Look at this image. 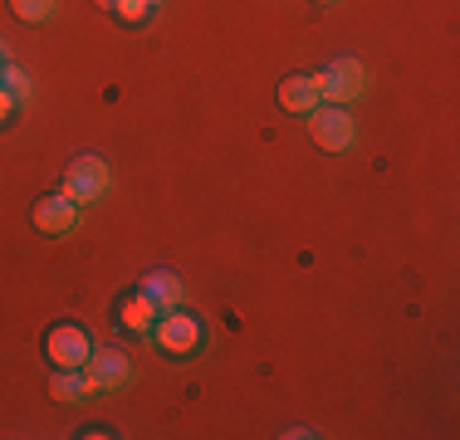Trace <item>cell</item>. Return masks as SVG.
<instances>
[{
    "instance_id": "6da1fadb",
    "label": "cell",
    "mask_w": 460,
    "mask_h": 440,
    "mask_svg": "<svg viewBox=\"0 0 460 440\" xmlns=\"http://www.w3.org/2000/svg\"><path fill=\"white\" fill-rule=\"evenodd\" d=\"M108 186H113V172H108L103 157H79L69 167V176H64V196H69L79 211H84V206H93V201H103Z\"/></svg>"
},
{
    "instance_id": "7a4b0ae2",
    "label": "cell",
    "mask_w": 460,
    "mask_h": 440,
    "mask_svg": "<svg viewBox=\"0 0 460 440\" xmlns=\"http://www.w3.org/2000/svg\"><path fill=\"white\" fill-rule=\"evenodd\" d=\"M319 88H323V103L353 108L358 98L367 93V69H363L358 59H333V64L319 74Z\"/></svg>"
},
{
    "instance_id": "3957f363",
    "label": "cell",
    "mask_w": 460,
    "mask_h": 440,
    "mask_svg": "<svg viewBox=\"0 0 460 440\" xmlns=\"http://www.w3.org/2000/svg\"><path fill=\"white\" fill-rule=\"evenodd\" d=\"M309 128H314V142L328 152H348L358 142V123H353V108H338V103H319L309 113Z\"/></svg>"
},
{
    "instance_id": "277c9868",
    "label": "cell",
    "mask_w": 460,
    "mask_h": 440,
    "mask_svg": "<svg viewBox=\"0 0 460 440\" xmlns=\"http://www.w3.org/2000/svg\"><path fill=\"white\" fill-rule=\"evenodd\" d=\"M152 338H157L162 352H172V357H186V352L201 348L206 328L196 313H177V308H167V313L157 318V328H152Z\"/></svg>"
},
{
    "instance_id": "5b68a950",
    "label": "cell",
    "mask_w": 460,
    "mask_h": 440,
    "mask_svg": "<svg viewBox=\"0 0 460 440\" xmlns=\"http://www.w3.org/2000/svg\"><path fill=\"white\" fill-rule=\"evenodd\" d=\"M84 372H89L93 392H123L128 382H133V362H128V352H118V348H108V352L93 348V357L84 362Z\"/></svg>"
},
{
    "instance_id": "8992f818",
    "label": "cell",
    "mask_w": 460,
    "mask_h": 440,
    "mask_svg": "<svg viewBox=\"0 0 460 440\" xmlns=\"http://www.w3.org/2000/svg\"><path fill=\"white\" fill-rule=\"evenodd\" d=\"M45 352L54 357V367H84V362L93 357V338L84 333L79 323H59V328L49 333Z\"/></svg>"
},
{
    "instance_id": "52a82bcc",
    "label": "cell",
    "mask_w": 460,
    "mask_h": 440,
    "mask_svg": "<svg viewBox=\"0 0 460 440\" xmlns=\"http://www.w3.org/2000/svg\"><path fill=\"white\" fill-rule=\"evenodd\" d=\"M35 225H40V235H69V230L79 225V206H74L64 191L59 196H40Z\"/></svg>"
},
{
    "instance_id": "ba28073f",
    "label": "cell",
    "mask_w": 460,
    "mask_h": 440,
    "mask_svg": "<svg viewBox=\"0 0 460 440\" xmlns=\"http://www.w3.org/2000/svg\"><path fill=\"white\" fill-rule=\"evenodd\" d=\"M279 103L289 108V113H304V118H309L314 108L323 103L319 74H294V79H284V88H279Z\"/></svg>"
},
{
    "instance_id": "9c48e42d",
    "label": "cell",
    "mask_w": 460,
    "mask_h": 440,
    "mask_svg": "<svg viewBox=\"0 0 460 440\" xmlns=\"http://www.w3.org/2000/svg\"><path fill=\"white\" fill-rule=\"evenodd\" d=\"M157 313H162V308L152 304L142 289L133 294V299H123V304H118V323H123L128 333H152V328H157Z\"/></svg>"
},
{
    "instance_id": "30bf717a",
    "label": "cell",
    "mask_w": 460,
    "mask_h": 440,
    "mask_svg": "<svg viewBox=\"0 0 460 440\" xmlns=\"http://www.w3.org/2000/svg\"><path fill=\"white\" fill-rule=\"evenodd\" d=\"M49 392H54V401L74 406V401H89V396H93V382H89V372H84V367H59V372H54V382H49Z\"/></svg>"
},
{
    "instance_id": "8fae6325",
    "label": "cell",
    "mask_w": 460,
    "mask_h": 440,
    "mask_svg": "<svg viewBox=\"0 0 460 440\" xmlns=\"http://www.w3.org/2000/svg\"><path fill=\"white\" fill-rule=\"evenodd\" d=\"M142 294H147L152 304L167 313V308H181V299H186V289H181V279L177 274H167V269H157V274H147L142 279Z\"/></svg>"
},
{
    "instance_id": "7c38bea8",
    "label": "cell",
    "mask_w": 460,
    "mask_h": 440,
    "mask_svg": "<svg viewBox=\"0 0 460 440\" xmlns=\"http://www.w3.org/2000/svg\"><path fill=\"white\" fill-rule=\"evenodd\" d=\"M0 88H5L15 103H30V74L20 69V64H5V69H0Z\"/></svg>"
},
{
    "instance_id": "4fadbf2b",
    "label": "cell",
    "mask_w": 460,
    "mask_h": 440,
    "mask_svg": "<svg viewBox=\"0 0 460 440\" xmlns=\"http://www.w3.org/2000/svg\"><path fill=\"white\" fill-rule=\"evenodd\" d=\"M152 10H157L152 0H118V5H113V15L123 20V25H142V20L152 15Z\"/></svg>"
},
{
    "instance_id": "5bb4252c",
    "label": "cell",
    "mask_w": 460,
    "mask_h": 440,
    "mask_svg": "<svg viewBox=\"0 0 460 440\" xmlns=\"http://www.w3.org/2000/svg\"><path fill=\"white\" fill-rule=\"evenodd\" d=\"M10 5H15V15L30 20V25H40V20L54 15V0H10Z\"/></svg>"
},
{
    "instance_id": "9a60e30c",
    "label": "cell",
    "mask_w": 460,
    "mask_h": 440,
    "mask_svg": "<svg viewBox=\"0 0 460 440\" xmlns=\"http://www.w3.org/2000/svg\"><path fill=\"white\" fill-rule=\"evenodd\" d=\"M15 108H20V103H15V98H10V93H5V88H0V123H5V118L15 113Z\"/></svg>"
},
{
    "instance_id": "2e32d148",
    "label": "cell",
    "mask_w": 460,
    "mask_h": 440,
    "mask_svg": "<svg viewBox=\"0 0 460 440\" xmlns=\"http://www.w3.org/2000/svg\"><path fill=\"white\" fill-rule=\"evenodd\" d=\"M5 64H10V49H5V40H0V69H5Z\"/></svg>"
},
{
    "instance_id": "e0dca14e",
    "label": "cell",
    "mask_w": 460,
    "mask_h": 440,
    "mask_svg": "<svg viewBox=\"0 0 460 440\" xmlns=\"http://www.w3.org/2000/svg\"><path fill=\"white\" fill-rule=\"evenodd\" d=\"M98 5H103V10H113V5H118V0H98Z\"/></svg>"
},
{
    "instance_id": "ac0fdd59",
    "label": "cell",
    "mask_w": 460,
    "mask_h": 440,
    "mask_svg": "<svg viewBox=\"0 0 460 440\" xmlns=\"http://www.w3.org/2000/svg\"><path fill=\"white\" fill-rule=\"evenodd\" d=\"M152 5H162V0H152Z\"/></svg>"
},
{
    "instance_id": "d6986e66",
    "label": "cell",
    "mask_w": 460,
    "mask_h": 440,
    "mask_svg": "<svg viewBox=\"0 0 460 440\" xmlns=\"http://www.w3.org/2000/svg\"><path fill=\"white\" fill-rule=\"evenodd\" d=\"M323 5H328V0H323Z\"/></svg>"
}]
</instances>
